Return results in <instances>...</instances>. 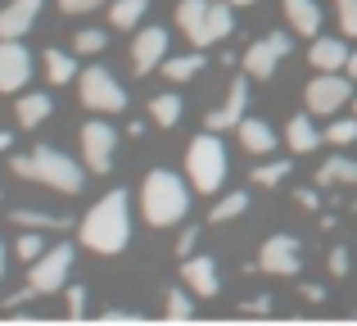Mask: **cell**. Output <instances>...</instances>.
<instances>
[{"label": "cell", "instance_id": "obj_43", "mask_svg": "<svg viewBox=\"0 0 357 326\" xmlns=\"http://www.w3.org/2000/svg\"><path fill=\"white\" fill-rule=\"evenodd\" d=\"M0 272H5V245H0Z\"/></svg>", "mask_w": 357, "mask_h": 326}, {"label": "cell", "instance_id": "obj_33", "mask_svg": "<svg viewBox=\"0 0 357 326\" xmlns=\"http://www.w3.org/2000/svg\"><path fill=\"white\" fill-rule=\"evenodd\" d=\"M190 313H195L190 295L185 290H167V318H190Z\"/></svg>", "mask_w": 357, "mask_h": 326}, {"label": "cell", "instance_id": "obj_31", "mask_svg": "<svg viewBox=\"0 0 357 326\" xmlns=\"http://www.w3.org/2000/svg\"><path fill=\"white\" fill-rule=\"evenodd\" d=\"M41 254H45V245H41V231H36V227H23V236H18V258L36 263Z\"/></svg>", "mask_w": 357, "mask_h": 326}, {"label": "cell", "instance_id": "obj_39", "mask_svg": "<svg viewBox=\"0 0 357 326\" xmlns=\"http://www.w3.org/2000/svg\"><path fill=\"white\" fill-rule=\"evenodd\" d=\"M303 299H307V304H321L326 290H321V286H303Z\"/></svg>", "mask_w": 357, "mask_h": 326}, {"label": "cell", "instance_id": "obj_15", "mask_svg": "<svg viewBox=\"0 0 357 326\" xmlns=\"http://www.w3.org/2000/svg\"><path fill=\"white\" fill-rule=\"evenodd\" d=\"M36 14H41V0H9L0 9V41H18L36 23Z\"/></svg>", "mask_w": 357, "mask_h": 326}, {"label": "cell", "instance_id": "obj_29", "mask_svg": "<svg viewBox=\"0 0 357 326\" xmlns=\"http://www.w3.org/2000/svg\"><path fill=\"white\" fill-rule=\"evenodd\" d=\"M285 177H289V159H271V163L253 168V181L258 186H276V181H285Z\"/></svg>", "mask_w": 357, "mask_h": 326}, {"label": "cell", "instance_id": "obj_4", "mask_svg": "<svg viewBox=\"0 0 357 326\" xmlns=\"http://www.w3.org/2000/svg\"><path fill=\"white\" fill-rule=\"evenodd\" d=\"M176 23L190 36V45H218L231 36L236 18H231V0H181L176 5Z\"/></svg>", "mask_w": 357, "mask_h": 326}, {"label": "cell", "instance_id": "obj_19", "mask_svg": "<svg viewBox=\"0 0 357 326\" xmlns=\"http://www.w3.org/2000/svg\"><path fill=\"white\" fill-rule=\"evenodd\" d=\"M236 132H240V145L249 154H271V150H276V132H271L262 118H244Z\"/></svg>", "mask_w": 357, "mask_h": 326}, {"label": "cell", "instance_id": "obj_35", "mask_svg": "<svg viewBox=\"0 0 357 326\" xmlns=\"http://www.w3.org/2000/svg\"><path fill=\"white\" fill-rule=\"evenodd\" d=\"M68 313H73V318L86 313V286H68Z\"/></svg>", "mask_w": 357, "mask_h": 326}, {"label": "cell", "instance_id": "obj_9", "mask_svg": "<svg viewBox=\"0 0 357 326\" xmlns=\"http://www.w3.org/2000/svg\"><path fill=\"white\" fill-rule=\"evenodd\" d=\"M114 150H118V132L109 123H86L82 127V154H86V168L91 172H109L114 168Z\"/></svg>", "mask_w": 357, "mask_h": 326}, {"label": "cell", "instance_id": "obj_38", "mask_svg": "<svg viewBox=\"0 0 357 326\" xmlns=\"http://www.w3.org/2000/svg\"><path fill=\"white\" fill-rule=\"evenodd\" d=\"M195 240H199V231H195V227H185V231H181V240H176V254L185 258V254L195 249Z\"/></svg>", "mask_w": 357, "mask_h": 326}, {"label": "cell", "instance_id": "obj_24", "mask_svg": "<svg viewBox=\"0 0 357 326\" xmlns=\"http://www.w3.org/2000/svg\"><path fill=\"white\" fill-rule=\"evenodd\" d=\"M199 68H204V54H199V45H195L190 54H176V59H163V77H172V82H190Z\"/></svg>", "mask_w": 357, "mask_h": 326}, {"label": "cell", "instance_id": "obj_22", "mask_svg": "<svg viewBox=\"0 0 357 326\" xmlns=\"http://www.w3.org/2000/svg\"><path fill=\"white\" fill-rule=\"evenodd\" d=\"M50 96H41V91H32V96H23L18 100V123L23 127H41L45 118H50Z\"/></svg>", "mask_w": 357, "mask_h": 326}, {"label": "cell", "instance_id": "obj_2", "mask_svg": "<svg viewBox=\"0 0 357 326\" xmlns=\"http://www.w3.org/2000/svg\"><path fill=\"white\" fill-rule=\"evenodd\" d=\"M140 209H145L149 227H172V222H181L185 209H190V191H185V181L176 172L149 168L145 186H140Z\"/></svg>", "mask_w": 357, "mask_h": 326}, {"label": "cell", "instance_id": "obj_3", "mask_svg": "<svg viewBox=\"0 0 357 326\" xmlns=\"http://www.w3.org/2000/svg\"><path fill=\"white\" fill-rule=\"evenodd\" d=\"M9 168H14L18 177H32V181L50 186V191L59 195H77L82 186H86V177H82V168L68 159V154L50 150V145H36L32 154H14L9 159Z\"/></svg>", "mask_w": 357, "mask_h": 326}, {"label": "cell", "instance_id": "obj_18", "mask_svg": "<svg viewBox=\"0 0 357 326\" xmlns=\"http://www.w3.org/2000/svg\"><path fill=\"white\" fill-rule=\"evenodd\" d=\"M285 18L298 36H317L321 32V5L317 0H285Z\"/></svg>", "mask_w": 357, "mask_h": 326}, {"label": "cell", "instance_id": "obj_32", "mask_svg": "<svg viewBox=\"0 0 357 326\" xmlns=\"http://www.w3.org/2000/svg\"><path fill=\"white\" fill-rule=\"evenodd\" d=\"M77 54H100L105 50V32H96V27H86V32H77Z\"/></svg>", "mask_w": 357, "mask_h": 326}, {"label": "cell", "instance_id": "obj_5", "mask_svg": "<svg viewBox=\"0 0 357 326\" xmlns=\"http://www.w3.org/2000/svg\"><path fill=\"white\" fill-rule=\"evenodd\" d=\"M227 168H231L227 163V150H222V141H218V132H213V127L190 141V150H185V172H190L195 191L218 195L222 181H227Z\"/></svg>", "mask_w": 357, "mask_h": 326}, {"label": "cell", "instance_id": "obj_40", "mask_svg": "<svg viewBox=\"0 0 357 326\" xmlns=\"http://www.w3.org/2000/svg\"><path fill=\"white\" fill-rule=\"evenodd\" d=\"M294 200L303 204V209H317V191H294Z\"/></svg>", "mask_w": 357, "mask_h": 326}, {"label": "cell", "instance_id": "obj_13", "mask_svg": "<svg viewBox=\"0 0 357 326\" xmlns=\"http://www.w3.org/2000/svg\"><path fill=\"white\" fill-rule=\"evenodd\" d=\"M163 59H167V32H163V27H145V32L136 36V45H131V64H136V73H154Z\"/></svg>", "mask_w": 357, "mask_h": 326}, {"label": "cell", "instance_id": "obj_7", "mask_svg": "<svg viewBox=\"0 0 357 326\" xmlns=\"http://www.w3.org/2000/svg\"><path fill=\"white\" fill-rule=\"evenodd\" d=\"M77 96H82L86 109H100V114H118V109H127V91H122L114 82V73L100 68V64L77 77Z\"/></svg>", "mask_w": 357, "mask_h": 326}, {"label": "cell", "instance_id": "obj_10", "mask_svg": "<svg viewBox=\"0 0 357 326\" xmlns=\"http://www.w3.org/2000/svg\"><path fill=\"white\" fill-rule=\"evenodd\" d=\"M349 100H353V87L340 73H321V77H312V87H307V109H312V114L331 118L335 109H344Z\"/></svg>", "mask_w": 357, "mask_h": 326}, {"label": "cell", "instance_id": "obj_14", "mask_svg": "<svg viewBox=\"0 0 357 326\" xmlns=\"http://www.w3.org/2000/svg\"><path fill=\"white\" fill-rule=\"evenodd\" d=\"M244 105H249V82L236 77L231 91H227V105L208 114V127H213V132H231V127H240L244 123Z\"/></svg>", "mask_w": 357, "mask_h": 326}, {"label": "cell", "instance_id": "obj_28", "mask_svg": "<svg viewBox=\"0 0 357 326\" xmlns=\"http://www.w3.org/2000/svg\"><path fill=\"white\" fill-rule=\"evenodd\" d=\"M244 209H249V195H244V191H231V195H222V200H218V209H213L208 218L213 222H231V218H240Z\"/></svg>", "mask_w": 357, "mask_h": 326}, {"label": "cell", "instance_id": "obj_25", "mask_svg": "<svg viewBox=\"0 0 357 326\" xmlns=\"http://www.w3.org/2000/svg\"><path fill=\"white\" fill-rule=\"evenodd\" d=\"M145 9H149V0H114L109 18H114V27H136L145 18Z\"/></svg>", "mask_w": 357, "mask_h": 326}, {"label": "cell", "instance_id": "obj_21", "mask_svg": "<svg viewBox=\"0 0 357 326\" xmlns=\"http://www.w3.org/2000/svg\"><path fill=\"white\" fill-rule=\"evenodd\" d=\"M317 186H357V163L353 159H326L317 168Z\"/></svg>", "mask_w": 357, "mask_h": 326}, {"label": "cell", "instance_id": "obj_34", "mask_svg": "<svg viewBox=\"0 0 357 326\" xmlns=\"http://www.w3.org/2000/svg\"><path fill=\"white\" fill-rule=\"evenodd\" d=\"M340 5V27L344 36H357V0H335Z\"/></svg>", "mask_w": 357, "mask_h": 326}, {"label": "cell", "instance_id": "obj_37", "mask_svg": "<svg viewBox=\"0 0 357 326\" xmlns=\"http://www.w3.org/2000/svg\"><path fill=\"white\" fill-rule=\"evenodd\" d=\"M331 272L349 276V249H331Z\"/></svg>", "mask_w": 357, "mask_h": 326}, {"label": "cell", "instance_id": "obj_12", "mask_svg": "<svg viewBox=\"0 0 357 326\" xmlns=\"http://www.w3.org/2000/svg\"><path fill=\"white\" fill-rule=\"evenodd\" d=\"M32 77V54L18 41H0V96H14Z\"/></svg>", "mask_w": 357, "mask_h": 326}, {"label": "cell", "instance_id": "obj_17", "mask_svg": "<svg viewBox=\"0 0 357 326\" xmlns=\"http://www.w3.org/2000/svg\"><path fill=\"white\" fill-rule=\"evenodd\" d=\"M312 68L317 73H340L349 68V45L340 36H317L312 41Z\"/></svg>", "mask_w": 357, "mask_h": 326}, {"label": "cell", "instance_id": "obj_41", "mask_svg": "<svg viewBox=\"0 0 357 326\" xmlns=\"http://www.w3.org/2000/svg\"><path fill=\"white\" fill-rule=\"evenodd\" d=\"M9 145H14V136H9V132H0V154H5Z\"/></svg>", "mask_w": 357, "mask_h": 326}, {"label": "cell", "instance_id": "obj_23", "mask_svg": "<svg viewBox=\"0 0 357 326\" xmlns=\"http://www.w3.org/2000/svg\"><path fill=\"white\" fill-rule=\"evenodd\" d=\"M45 77L54 82V87H63V82H73L77 77V59L73 54H63V50H45Z\"/></svg>", "mask_w": 357, "mask_h": 326}, {"label": "cell", "instance_id": "obj_6", "mask_svg": "<svg viewBox=\"0 0 357 326\" xmlns=\"http://www.w3.org/2000/svg\"><path fill=\"white\" fill-rule=\"evenodd\" d=\"M68 272H73V245H54V249H45L41 258L32 263V272H27V290L23 295H14L9 299V309H18L23 299H36V295H54L63 281H68Z\"/></svg>", "mask_w": 357, "mask_h": 326}, {"label": "cell", "instance_id": "obj_20", "mask_svg": "<svg viewBox=\"0 0 357 326\" xmlns=\"http://www.w3.org/2000/svg\"><path fill=\"white\" fill-rule=\"evenodd\" d=\"M285 141L294 145V154H312L317 145L326 141V136L312 127V118H307V114H298V118H289V127H285Z\"/></svg>", "mask_w": 357, "mask_h": 326}, {"label": "cell", "instance_id": "obj_16", "mask_svg": "<svg viewBox=\"0 0 357 326\" xmlns=\"http://www.w3.org/2000/svg\"><path fill=\"white\" fill-rule=\"evenodd\" d=\"M185 286H190L195 295H204V299H213V295L222 290V281H218V263H213L208 254H195V258H185Z\"/></svg>", "mask_w": 357, "mask_h": 326}, {"label": "cell", "instance_id": "obj_1", "mask_svg": "<svg viewBox=\"0 0 357 326\" xmlns=\"http://www.w3.org/2000/svg\"><path fill=\"white\" fill-rule=\"evenodd\" d=\"M127 240H131V200L127 191H109L82 218V245L96 249V254H122Z\"/></svg>", "mask_w": 357, "mask_h": 326}, {"label": "cell", "instance_id": "obj_27", "mask_svg": "<svg viewBox=\"0 0 357 326\" xmlns=\"http://www.w3.org/2000/svg\"><path fill=\"white\" fill-rule=\"evenodd\" d=\"M149 118H154L158 127H176V118H181V100H176V96H154V100H149Z\"/></svg>", "mask_w": 357, "mask_h": 326}, {"label": "cell", "instance_id": "obj_30", "mask_svg": "<svg viewBox=\"0 0 357 326\" xmlns=\"http://www.w3.org/2000/svg\"><path fill=\"white\" fill-rule=\"evenodd\" d=\"M326 141L331 145H353L357 141V118H335V123L326 127Z\"/></svg>", "mask_w": 357, "mask_h": 326}, {"label": "cell", "instance_id": "obj_11", "mask_svg": "<svg viewBox=\"0 0 357 326\" xmlns=\"http://www.w3.org/2000/svg\"><path fill=\"white\" fill-rule=\"evenodd\" d=\"M258 267L267 276H294L303 267V254H298V240L294 236H271L267 245L258 249Z\"/></svg>", "mask_w": 357, "mask_h": 326}, {"label": "cell", "instance_id": "obj_44", "mask_svg": "<svg viewBox=\"0 0 357 326\" xmlns=\"http://www.w3.org/2000/svg\"><path fill=\"white\" fill-rule=\"evenodd\" d=\"M231 5H253V0H231Z\"/></svg>", "mask_w": 357, "mask_h": 326}, {"label": "cell", "instance_id": "obj_8", "mask_svg": "<svg viewBox=\"0 0 357 326\" xmlns=\"http://www.w3.org/2000/svg\"><path fill=\"white\" fill-rule=\"evenodd\" d=\"M294 50V41H289V32H271V36H262V41H253L249 50H244V73L249 77H271L276 73V64L285 59V54Z\"/></svg>", "mask_w": 357, "mask_h": 326}, {"label": "cell", "instance_id": "obj_42", "mask_svg": "<svg viewBox=\"0 0 357 326\" xmlns=\"http://www.w3.org/2000/svg\"><path fill=\"white\" fill-rule=\"evenodd\" d=\"M349 73H357V50H353V54H349Z\"/></svg>", "mask_w": 357, "mask_h": 326}, {"label": "cell", "instance_id": "obj_36", "mask_svg": "<svg viewBox=\"0 0 357 326\" xmlns=\"http://www.w3.org/2000/svg\"><path fill=\"white\" fill-rule=\"evenodd\" d=\"M63 14H91V9H100V0H59Z\"/></svg>", "mask_w": 357, "mask_h": 326}, {"label": "cell", "instance_id": "obj_26", "mask_svg": "<svg viewBox=\"0 0 357 326\" xmlns=\"http://www.w3.org/2000/svg\"><path fill=\"white\" fill-rule=\"evenodd\" d=\"M14 222H18V227H36V231H59V227H68V218H59V213H36V209H18Z\"/></svg>", "mask_w": 357, "mask_h": 326}]
</instances>
